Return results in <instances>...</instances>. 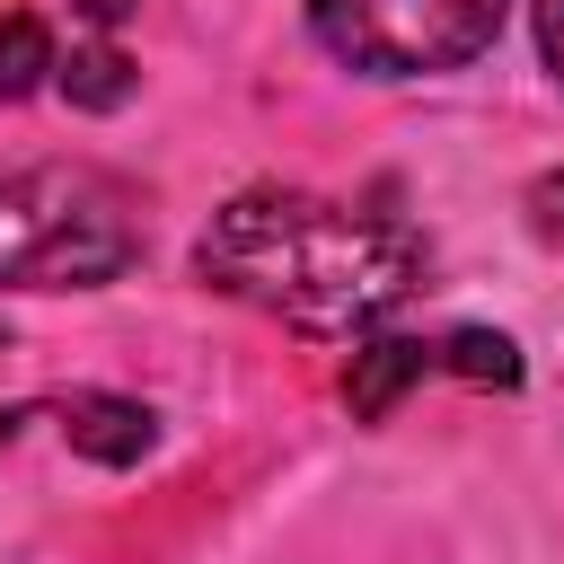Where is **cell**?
<instances>
[{
  "mask_svg": "<svg viewBox=\"0 0 564 564\" xmlns=\"http://www.w3.org/2000/svg\"><path fill=\"white\" fill-rule=\"evenodd\" d=\"M194 273L300 335H370L423 291V238L361 203L256 185L203 220Z\"/></svg>",
  "mask_w": 564,
  "mask_h": 564,
  "instance_id": "cell-1",
  "label": "cell"
},
{
  "mask_svg": "<svg viewBox=\"0 0 564 564\" xmlns=\"http://www.w3.org/2000/svg\"><path fill=\"white\" fill-rule=\"evenodd\" d=\"M132 256H141V220L115 176L0 159V291H97Z\"/></svg>",
  "mask_w": 564,
  "mask_h": 564,
  "instance_id": "cell-2",
  "label": "cell"
},
{
  "mask_svg": "<svg viewBox=\"0 0 564 564\" xmlns=\"http://www.w3.org/2000/svg\"><path fill=\"white\" fill-rule=\"evenodd\" d=\"M511 0H308V35L361 79H441L494 53Z\"/></svg>",
  "mask_w": 564,
  "mask_h": 564,
  "instance_id": "cell-3",
  "label": "cell"
},
{
  "mask_svg": "<svg viewBox=\"0 0 564 564\" xmlns=\"http://www.w3.org/2000/svg\"><path fill=\"white\" fill-rule=\"evenodd\" d=\"M53 414H62V441L97 467H141L159 441V414L141 397H115V388H70V397H53Z\"/></svg>",
  "mask_w": 564,
  "mask_h": 564,
  "instance_id": "cell-4",
  "label": "cell"
},
{
  "mask_svg": "<svg viewBox=\"0 0 564 564\" xmlns=\"http://www.w3.org/2000/svg\"><path fill=\"white\" fill-rule=\"evenodd\" d=\"M432 370H441L432 344H414V335H379V326H370L361 352H352V370H344V405H352L361 423H379V414H388L414 379H432Z\"/></svg>",
  "mask_w": 564,
  "mask_h": 564,
  "instance_id": "cell-5",
  "label": "cell"
},
{
  "mask_svg": "<svg viewBox=\"0 0 564 564\" xmlns=\"http://www.w3.org/2000/svg\"><path fill=\"white\" fill-rule=\"evenodd\" d=\"M53 88H62L70 106H88V115H115V106L141 88V70H132V53H123V44H106V35H97V44H79L70 62H53Z\"/></svg>",
  "mask_w": 564,
  "mask_h": 564,
  "instance_id": "cell-6",
  "label": "cell"
},
{
  "mask_svg": "<svg viewBox=\"0 0 564 564\" xmlns=\"http://www.w3.org/2000/svg\"><path fill=\"white\" fill-rule=\"evenodd\" d=\"M432 352H441V370H458V379H476V388H520V344L494 335V326H458V335H441Z\"/></svg>",
  "mask_w": 564,
  "mask_h": 564,
  "instance_id": "cell-7",
  "label": "cell"
},
{
  "mask_svg": "<svg viewBox=\"0 0 564 564\" xmlns=\"http://www.w3.org/2000/svg\"><path fill=\"white\" fill-rule=\"evenodd\" d=\"M53 35H44V18H26V9H9L0 18V97H35L44 79H53Z\"/></svg>",
  "mask_w": 564,
  "mask_h": 564,
  "instance_id": "cell-8",
  "label": "cell"
},
{
  "mask_svg": "<svg viewBox=\"0 0 564 564\" xmlns=\"http://www.w3.org/2000/svg\"><path fill=\"white\" fill-rule=\"evenodd\" d=\"M520 212H529V238L564 256V167H546V176H538V185L520 194Z\"/></svg>",
  "mask_w": 564,
  "mask_h": 564,
  "instance_id": "cell-9",
  "label": "cell"
},
{
  "mask_svg": "<svg viewBox=\"0 0 564 564\" xmlns=\"http://www.w3.org/2000/svg\"><path fill=\"white\" fill-rule=\"evenodd\" d=\"M529 18H538V53H546V70L564 79V0H538Z\"/></svg>",
  "mask_w": 564,
  "mask_h": 564,
  "instance_id": "cell-10",
  "label": "cell"
},
{
  "mask_svg": "<svg viewBox=\"0 0 564 564\" xmlns=\"http://www.w3.org/2000/svg\"><path fill=\"white\" fill-rule=\"evenodd\" d=\"M132 9H141V0H79V18H88V26H123Z\"/></svg>",
  "mask_w": 564,
  "mask_h": 564,
  "instance_id": "cell-11",
  "label": "cell"
},
{
  "mask_svg": "<svg viewBox=\"0 0 564 564\" xmlns=\"http://www.w3.org/2000/svg\"><path fill=\"white\" fill-rule=\"evenodd\" d=\"M9 432H18V414H9V405H0V441H9Z\"/></svg>",
  "mask_w": 564,
  "mask_h": 564,
  "instance_id": "cell-12",
  "label": "cell"
},
{
  "mask_svg": "<svg viewBox=\"0 0 564 564\" xmlns=\"http://www.w3.org/2000/svg\"><path fill=\"white\" fill-rule=\"evenodd\" d=\"M0 344H9V335H0Z\"/></svg>",
  "mask_w": 564,
  "mask_h": 564,
  "instance_id": "cell-13",
  "label": "cell"
}]
</instances>
